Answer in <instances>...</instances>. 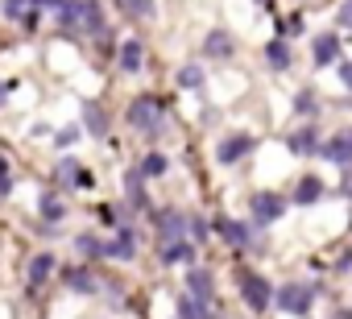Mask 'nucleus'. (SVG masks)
<instances>
[{
    "label": "nucleus",
    "mask_w": 352,
    "mask_h": 319,
    "mask_svg": "<svg viewBox=\"0 0 352 319\" xmlns=\"http://www.w3.org/2000/svg\"><path fill=\"white\" fill-rule=\"evenodd\" d=\"M141 175H149V179H157V175H166V157L162 153H149L145 162H141Z\"/></svg>",
    "instance_id": "obj_24"
},
{
    "label": "nucleus",
    "mask_w": 352,
    "mask_h": 319,
    "mask_svg": "<svg viewBox=\"0 0 352 319\" xmlns=\"http://www.w3.org/2000/svg\"><path fill=\"white\" fill-rule=\"evenodd\" d=\"M83 124H87V133L104 137V133H108V112H104L100 104H87V116H83Z\"/></svg>",
    "instance_id": "obj_18"
},
{
    "label": "nucleus",
    "mask_w": 352,
    "mask_h": 319,
    "mask_svg": "<svg viewBox=\"0 0 352 319\" xmlns=\"http://www.w3.org/2000/svg\"><path fill=\"white\" fill-rule=\"evenodd\" d=\"M104 253H108V257H116V261H133V253H137V249H133V232H129V228H120V236H116L112 245H104Z\"/></svg>",
    "instance_id": "obj_13"
},
{
    "label": "nucleus",
    "mask_w": 352,
    "mask_h": 319,
    "mask_svg": "<svg viewBox=\"0 0 352 319\" xmlns=\"http://www.w3.org/2000/svg\"><path fill=\"white\" fill-rule=\"evenodd\" d=\"M340 25H352V0H344V9H340Z\"/></svg>",
    "instance_id": "obj_33"
},
{
    "label": "nucleus",
    "mask_w": 352,
    "mask_h": 319,
    "mask_svg": "<svg viewBox=\"0 0 352 319\" xmlns=\"http://www.w3.org/2000/svg\"><path fill=\"white\" fill-rule=\"evenodd\" d=\"M253 149V137H245V133H236V137H228V141H220L216 145V157L228 166V162H236V157H245Z\"/></svg>",
    "instance_id": "obj_5"
},
{
    "label": "nucleus",
    "mask_w": 352,
    "mask_h": 319,
    "mask_svg": "<svg viewBox=\"0 0 352 319\" xmlns=\"http://www.w3.org/2000/svg\"><path fill=\"white\" fill-rule=\"evenodd\" d=\"M116 9H120V13H129V17H149V13H153L149 0H116Z\"/></svg>",
    "instance_id": "obj_21"
},
{
    "label": "nucleus",
    "mask_w": 352,
    "mask_h": 319,
    "mask_svg": "<svg viewBox=\"0 0 352 319\" xmlns=\"http://www.w3.org/2000/svg\"><path fill=\"white\" fill-rule=\"evenodd\" d=\"M319 195H323V183H319L315 175H307V179L294 187V204H315Z\"/></svg>",
    "instance_id": "obj_15"
},
{
    "label": "nucleus",
    "mask_w": 352,
    "mask_h": 319,
    "mask_svg": "<svg viewBox=\"0 0 352 319\" xmlns=\"http://www.w3.org/2000/svg\"><path fill=\"white\" fill-rule=\"evenodd\" d=\"M79 175H83V170L71 162V157H67V162L58 166V183H71V187H79Z\"/></svg>",
    "instance_id": "obj_25"
},
{
    "label": "nucleus",
    "mask_w": 352,
    "mask_h": 319,
    "mask_svg": "<svg viewBox=\"0 0 352 319\" xmlns=\"http://www.w3.org/2000/svg\"><path fill=\"white\" fill-rule=\"evenodd\" d=\"M294 108H298V112H311V108H315V96H311V91H302V96L294 100Z\"/></svg>",
    "instance_id": "obj_30"
},
{
    "label": "nucleus",
    "mask_w": 352,
    "mask_h": 319,
    "mask_svg": "<svg viewBox=\"0 0 352 319\" xmlns=\"http://www.w3.org/2000/svg\"><path fill=\"white\" fill-rule=\"evenodd\" d=\"M71 286H75V290H96V278L79 270V274H71Z\"/></svg>",
    "instance_id": "obj_29"
},
{
    "label": "nucleus",
    "mask_w": 352,
    "mask_h": 319,
    "mask_svg": "<svg viewBox=\"0 0 352 319\" xmlns=\"http://www.w3.org/2000/svg\"><path fill=\"white\" fill-rule=\"evenodd\" d=\"M129 120H133L137 129H153V124H157V104H153L149 96L133 100V108H129Z\"/></svg>",
    "instance_id": "obj_7"
},
{
    "label": "nucleus",
    "mask_w": 352,
    "mask_h": 319,
    "mask_svg": "<svg viewBox=\"0 0 352 319\" xmlns=\"http://www.w3.org/2000/svg\"><path fill=\"white\" fill-rule=\"evenodd\" d=\"M187 290H191V298H212V274L208 270H187Z\"/></svg>",
    "instance_id": "obj_10"
},
{
    "label": "nucleus",
    "mask_w": 352,
    "mask_h": 319,
    "mask_svg": "<svg viewBox=\"0 0 352 319\" xmlns=\"http://www.w3.org/2000/svg\"><path fill=\"white\" fill-rule=\"evenodd\" d=\"M336 54H340V42H336L331 34L315 38V46H311V58H315V67H327V63H336Z\"/></svg>",
    "instance_id": "obj_8"
},
{
    "label": "nucleus",
    "mask_w": 352,
    "mask_h": 319,
    "mask_svg": "<svg viewBox=\"0 0 352 319\" xmlns=\"http://www.w3.org/2000/svg\"><path fill=\"white\" fill-rule=\"evenodd\" d=\"M220 232H224V241L232 249H249V228L241 220H220Z\"/></svg>",
    "instance_id": "obj_12"
},
{
    "label": "nucleus",
    "mask_w": 352,
    "mask_h": 319,
    "mask_svg": "<svg viewBox=\"0 0 352 319\" xmlns=\"http://www.w3.org/2000/svg\"><path fill=\"white\" fill-rule=\"evenodd\" d=\"M153 224H157V232H162L166 241H183V236H187V220H183L179 212H157Z\"/></svg>",
    "instance_id": "obj_6"
},
{
    "label": "nucleus",
    "mask_w": 352,
    "mask_h": 319,
    "mask_svg": "<svg viewBox=\"0 0 352 319\" xmlns=\"http://www.w3.org/2000/svg\"><path fill=\"white\" fill-rule=\"evenodd\" d=\"M204 83V71L199 67H183L179 71V87H199Z\"/></svg>",
    "instance_id": "obj_26"
},
{
    "label": "nucleus",
    "mask_w": 352,
    "mask_h": 319,
    "mask_svg": "<svg viewBox=\"0 0 352 319\" xmlns=\"http://www.w3.org/2000/svg\"><path fill=\"white\" fill-rule=\"evenodd\" d=\"M241 294H245V302L253 311H265L274 302V290H270V282L261 274H241Z\"/></svg>",
    "instance_id": "obj_2"
},
{
    "label": "nucleus",
    "mask_w": 352,
    "mask_h": 319,
    "mask_svg": "<svg viewBox=\"0 0 352 319\" xmlns=\"http://www.w3.org/2000/svg\"><path fill=\"white\" fill-rule=\"evenodd\" d=\"M340 319H352V311H340Z\"/></svg>",
    "instance_id": "obj_35"
},
{
    "label": "nucleus",
    "mask_w": 352,
    "mask_h": 319,
    "mask_svg": "<svg viewBox=\"0 0 352 319\" xmlns=\"http://www.w3.org/2000/svg\"><path fill=\"white\" fill-rule=\"evenodd\" d=\"M0 100H5V83H0Z\"/></svg>",
    "instance_id": "obj_36"
},
{
    "label": "nucleus",
    "mask_w": 352,
    "mask_h": 319,
    "mask_svg": "<svg viewBox=\"0 0 352 319\" xmlns=\"http://www.w3.org/2000/svg\"><path fill=\"white\" fill-rule=\"evenodd\" d=\"M162 257H166V261H191V257H195V245H191L187 236H183V241H166Z\"/></svg>",
    "instance_id": "obj_16"
},
{
    "label": "nucleus",
    "mask_w": 352,
    "mask_h": 319,
    "mask_svg": "<svg viewBox=\"0 0 352 319\" xmlns=\"http://www.w3.org/2000/svg\"><path fill=\"white\" fill-rule=\"evenodd\" d=\"M42 216H46V220H63L67 212H63V204H58V199H50V195H46V199H42Z\"/></svg>",
    "instance_id": "obj_27"
},
{
    "label": "nucleus",
    "mask_w": 352,
    "mask_h": 319,
    "mask_svg": "<svg viewBox=\"0 0 352 319\" xmlns=\"http://www.w3.org/2000/svg\"><path fill=\"white\" fill-rule=\"evenodd\" d=\"M79 21L87 25V30H100L104 21H100V5L96 0H79Z\"/></svg>",
    "instance_id": "obj_20"
},
{
    "label": "nucleus",
    "mask_w": 352,
    "mask_h": 319,
    "mask_svg": "<svg viewBox=\"0 0 352 319\" xmlns=\"http://www.w3.org/2000/svg\"><path fill=\"white\" fill-rule=\"evenodd\" d=\"M311 298H315V290H311L307 282H286V286L278 290V307H282L286 315H307V311H311Z\"/></svg>",
    "instance_id": "obj_1"
},
{
    "label": "nucleus",
    "mask_w": 352,
    "mask_h": 319,
    "mask_svg": "<svg viewBox=\"0 0 352 319\" xmlns=\"http://www.w3.org/2000/svg\"><path fill=\"white\" fill-rule=\"evenodd\" d=\"M323 149V157H327V162H352V129H344V133H336L327 145H319Z\"/></svg>",
    "instance_id": "obj_4"
},
{
    "label": "nucleus",
    "mask_w": 352,
    "mask_h": 319,
    "mask_svg": "<svg viewBox=\"0 0 352 319\" xmlns=\"http://www.w3.org/2000/svg\"><path fill=\"white\" fill-rule=\"evenodd\" d=\"M282 212H286V199L282 195H274V191H257L253 195V220L257 224H274Z\"/></svg>",
    "instance_id": "obj_3"
},
{
    "label": "nucleus",
    "mask_w": 352,
    "mask_h": 319,
    "mask_svg": "<svg viewBox=\"0 0 352 319\" xmlns=\"http://www.w3.org/2000/svg\"><path fill=\"white\" fill-rule=\"evenodd\" d=\"M179 319H216V311H212L204 298L183 294V298H179Z\"/></svg>",
    "instance_id": "obj_9"
},
{
    "label": "nucleus",
    "mask_w": 352,
    "mask_h": 319,
    "mask_svg": "<svg viewBox=\"0 0 352 319\" xmlns=\"http://www.w3.org/2000/svg\"><path fill=\"white\" fill-rule=\"evenodd\" d=\"M129 195L141 204V175H129Z\"/></svg>",
    "instance_id": "obj_32"
},
{
    "label": "nucleus",
    "mask_w": 352,
    "mask_h": 319,
    "mask_svg": "<svg viewBox=\"0 0 352 319\" xmlns=\"http://www.w3.org/2000/svg\"><path fill=\"white\" fill-rule=\"evenodd\" d=\"M13 191V179H9V170H5V162H0V195H9Z\"/></svg>",
    "instance_id": "obj_31"
},
{
    "label": "nucleus",
    "mask_w": 352,
    "mask_h": 319,
    "mask_svg": "<svg viewBox=\"0 0 352 319\" xmlns=\"http://www.w3.org/2000/svg\"><path fill=\"white\" fill-rule=\"evenodd\" d=\"M5 13L13 21H21V13H30V0H5Z\"/></svg>",
    "instance_id": "obj_28"
},
{
    "label": "nucleus",
    "mask_w": 352,
    "mask_h": 319,
    "mask_svg": "<svg viewBox=\"0 0 352 319\" xmlns=\"http://www.w3.org/2000/svg\"><path fill=\"white\" fill-rule=\"evenodd\" d=\"M340 79H344V87L352 91V63H344V67H340Z\"/></svg>",
    "instance_id": "obj_34"
},
{
    "label": "nucleus",
    "mask_w": 352,
    "mask_h": 319,
    "mask_svg": "<svg viewBox=\"0 0 352 319\" xmlns=\"http://www.w3.org/2000/svg\"><path fill=\"white\" fill-rule=\"evenodd\" d=\"M50 270H54V257H50V253H38V257L30 261V282L42 286V282L50 278Z\"/></svg>",
    "instance_id": "obj_19"
},
{
    "label": "nucleus",
    "mask_w": 352,
    "mask_h": 319,
    "mask_svg": "<svg viewBox=\"0 0 352 319\" xmlns=\"http://www.w3.org/2000/svg\"><path fill=\"white\" fill-rule=\"evenodd\" d=\"M75 249H79V253H83V257H100V253H104V245H100V241H96V236H91V232H83V236H79V241H75Z\"/></svg>",
    "instance_id": "obj_23"
},
{
    "label": "nucleus",
    "mask_w": 352,
    "mask_h": 319,
    "mask_svg": "<svg viewBox=\"0 0 352 319\" xmlns=\"http://www.w3.org/2000/svg\"><path fill=\"white\" fill-rule=\"evenodd\" d=\"M265 58H270V67H290V50H286V42H270V50H265Z\"/></svg>",
    "instance_id": "obj_22"
},
{
    "label": "nucleus",
    "mask_w": 352,
    "mask_h": 319,
    "mask_svg": "<svg viewBox=\"0 0 352 319\" xmlns=\"http://www.w3.org/2000/svg\"><path fill=\"white\" fill-rule=\"evenodd\" d=\"M290 149H294V153H315V149H319V133H315V129L290 133Z\"/></svg>",
    "instance_id": "obj_14"
},
{
    "label": "nucleus",
    "mask_w": 352,
    "mask_h": 319,
    "mask_svg": "<svg viewBox=\"0 0 352 319\" xmlns=\"http://www.w3.org/2000/svg\"><path fill=\"white\" fill-rule=\"evenodd\" d=\"M204 54H212V58H228V54H232V38H228L224 30H212L208 42H204Z\"/></svg>",
    "instance_id": "obj_11"
},
{
    "label": "nucleus",
    "mask_w": 352,
    "mask_h": 319,
    "mask_svg": "<svg viewBox=\"0 0 352 319\" xmlns=\"http://www.w3.org/2000/svg\"><path fill=\"white\" fill-rule=\"evenodd\" d=\"M141 58H145V50H141V42H124L120 46V67L133 75V71H141Z\"/></svg>",
    "instance_id": "obj_17"
}]
</instances>
